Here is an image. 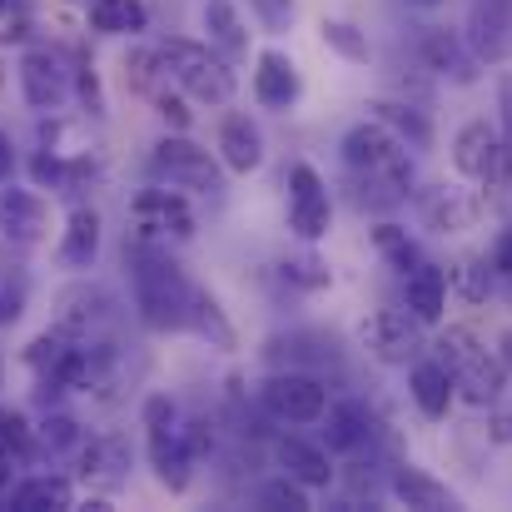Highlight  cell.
Masks as SVG:
<instances>
[{
	"label": "cell",
	"mask_w": 512,
	"mask_h": 512,
	"mask_svg": "<svg viewBox=\"0 0 512 512\" xmlns=\"http://www.w3.org/2000/svg\"><path fill=\"white\" fill-rule=\"evenodd\" d=\"M130 259V279H135V309L145 319V329L155 334H189V309H194V279L170 259L165 244H145L135 239V249H125Z\"/></svg>",
	"instance_id": "6da1fadb"
},
{
	"label": "cell",
	"mask_w": 512,
	"mask_h": 512,
	"mask_svg": "<svg viewBox=\"0 0 512 512\" xmlns=\"http://www.w3.org/2000/svg\"><path fill=\"white\" fill-rule=\"evenodd\" d=\"M165 55V70L170 80L199 105H229L239 80H234V60L219 55L214 45H199V40H165L160 45Z\"/></svg>",
	"instance_id": "7a4b0ae2"
},
{
	"label": "cell",
	"mask_w": 512,
	"mask_h": 512,
	"mask_svg": "<svg viewBox=\"0 0 512 512\" xmlns=\"http://www.w3.org/2000/svg\"><path fill=\"white\" fill-rule=\"evenodd\" d=\"M140 423H145V448H150V468L160 478V488L184 493L189 478H194V453H189V438H184V423H179V408H174L165 393H150L145 408H140Z\"/></svg>",
	"instance_id": "3957f363"
},
{
	"label": "cell",
	"mask_w": 512,
	"mask_h": 512,
	"mask_svg": "<svg viewBox=\"0 0 512 512\" xmlns=\"http://www.w3.org/2000/svg\"><path fill=\"white\" fill-rule=\"evenodd\" d=\"M259 403L274 423H289V428H309L324 418L329 408V388L319 373H304V368H274L264 383H259Z\"/></svg>",
	"instance_id": "277c9868"
},
{
	"label": "cell",
	"mask_w": 512,
	"mask_h": 512,
	"mask_svg": "<svg viewBox=\"0 0 512 512\" xmlns=\"http://www.w3.org/2000/svg\"><path fill=\"white\" fill-rule=\"evenodd\" d=\"M130 224H135V239L145 244H189L199 219H194V204L184 199V189L174 184H155V189H140L135 204H130Z\"/></svg>",
	"instance_id": "5b68a950"
},
{
	"label": "cell",
	"mask_w": 512,
	"mask_h": 512,
	"mask_svg": "<svg viewBox=\"0 0 512 512\" xmlns=\"http://www.w3.org/2000/svg\"><path fill=\"white\" fill-rule=\"evenodd\" d=\"M150 170L160 184H174V189H189V194H219L224 189V160L209 155L204 145H194L184 130L165 135L150 155Z\"/></svg>",
	"instance_id": "8992f818"
},
{
	"label": "cell",
	"mask_w": 512,
	"mask_h": 512,
	"mask_svg": "<svg viewBox=\"0 0 512 512\" xmlns=\"http://www.w3.org/2000/svg\"><path fill=\"white\" fill-rule=\"evenodd\" d=\"M284 189H289V229H294V239L299 244H319L334 229V194H329L324 174L314 170L309 160H299L289 170V179H284Z\"/></svg>",
	"instance_id": "52a82bcc"
},
{
	"label": "cell",
	"mask_w": 512,
	"mask_h": 512,
	"mask_svg": "<svg viewBox=\"0 0 512 512\" xmlns=\"http://www.w3.org/2000/svg\"><path fill=\"white\" fill-rule=\"evenodd\" d=\"M423 319H413L408 309H378L363 319L358 339L368 348V358L388 363V368H408L413 358H423Z\"/></svg>",
	"instance_id": "ba28073f"
},
{
	"label": "cell",
	"mask_w": 512,
	"mask_h": 512,
	"mask_svg": "<svg viewBox=\"0 0 512 512\" xmlns=\"http://www.w3.org/2000/svg\"><path fill=\"white\" fill-rule=\"evenodd\" d=\"M15 75H20V95L30 110H60L75 90V70H70L65 50H55V45H30L20 55Z\"/></svg>",
	"instance_id": "9c48e42d"
},
{
	"label": "cell",
	"mask_w": 512,
	"mask_h": 512,
	"mask_svg": "<svg viewBox=\"0 0 512 512\" xmlns=\"http://www.w3.org/2000/svg\"><path fill=\"white\" fill-rule=\"evenodd\" d=\"M418 65L448 85H478L483 75V60L473 55L468 35L463 30H448V25H428L418 35Z\"/></svg>",
	"instance_id": "30bf717a"
},
{
	"label": "cell",
	"mask_w": 512,
	"mask_h": 512,
	"mask_svg": "<svg viewBox=\"0 0 512 512\" xmlns=\"http://www.w3.org/2000/svg\"><path fill=\"white\" fill-rule=\"evenodd\" d=\"M453 170L473 184H498L503 189V130L488 120H468L453 135Z\"/></svg>",
	"instance_id": "8fae6325"
},
{
	"label": "cell",
	"mask_w": 512,
	"mask_h": 512,
	"mask_svg": "<svg viewBox=\"0 0 512 512\" xmlns=\"http://www.w3.org/2000/svg\"><path fill=\"white\" fill-rule=\"evenodd\" d=\"M473 55L483 65H508L512 60V0H468V25H463Z\"/></svg>",
	"instance_id": "7c38bea8"
},
{
	"label": "cell",
	"mask_w": 512,
	"mask_h": 512,
	"mask_svg": "<svg viewBox=\"0 0 512 512\" xmlns=\"http://www.w3.org/2000/svg\"><path fill=\"white\" fill-rule=\"evenodd\" d=\"M130 463H135V448L125 433H100L80 448V483L95 488V493H120L130 483Z\"/></svg>",
	"instance_id": "4fadbf2b"
},
{
	"label": "cell",
	"mask_w": 512,
	"mask_h": 512,
	"mask_svg": "<svg viewBox=\"0 0 512 512\" xmlns=\"http://www.w3.org/2000/svg\"><path fill=\"white\" fill-rule=\"evenodd\" d=\"M254 100H259V110H274V115H289L304 100V75L284 50L254 55Z\"/></svg>",
	"instance_id": "5bb4252c"
},
{
	"label": "cell",
	"mask_w": 512,
	"mask_h": 512,
	"mask_svg": "<svg viewBox=\"0 0 512 512\" xmlns=\"http://www.w3.org/2000/svg\"><path fill=\"white\" fill-rule=\"evenodd\" d=\"M319 438H324L334 453L353 458V453L373 448V438H378V418L368 413V403H358V398H339V403H329V408H324V418H319Z\"/></svg>",
	"instance_id": "9a60e30c"
},
{
	"label": "cell",
	"mask_w": 512,
	"mask_h": 512,
	"mask_svg": "<svg viewBox=\"0 0 512 512\" xmlns=\"http://www.w3.org/2000/svg\"><path fill=\"white\" fill-rule=\"evenodd\" d=\"M408 398H413V408H418L423 418L443 423V418L453 413V403H458V378H453V368L438 363L433 353H428V358H413V363H408Z\"/></svg>",
	"instance_id": "2e32d148"
},
{
	"label": "cell",
	"mask_w": 512,
	"mask_h": 512,
	"mask_svg": "<svg viewBox=\"0 0 512 512\" xmlns=\"http://www.w3.org/2000/svg\"><path fill=\"white\" fill-rule=\"evenodd\" d=\"M418 209H423V224L438 229V234H458V229H473L483 219V199L463 184H433L418 194Z\"/></svg>",
	"instance_id": "e0dca14e"
},
{
	"label": "cell",
	"mask_w": 512,
	"mask_h": 512,
	"mask_svg": "<svg viewBox=\"0 0 512 512\" xmlns=\"http://www.w3.org/2000/svg\"><path fill=\"white\" fill-rule=\"evenodd\" d=\"M274 458H279V468L289 473V478H299L309 493L314 488H334V478H339V468H334V448L319 438H299V433H289V438H279L274 443Z\"/></svg>",
	"instance_id": "ac0fdd59"
},
{
	"label": "cell",
	"mask_w": 512,
	"mask_h": 512,
	"mask_svg": "<svg viewBox=\"0 0 512 512\" xmlns=\"http://www.w3.org/2000/svg\"><path fill=\"white\" fill-rule=\"evenodd\" d=\"M388 493H393V503H403V508H413V512L458 508V493L443 478H433L428 468H418V463H393L388 468Z\"/></svg>",
	"instance_id": "d6986e66"
},
{
	"label": "cell",
	"mask_w": 512,
	"mask_h": 512,
	"mask_svg": "<svg viewBox=\"0 0 512 512\" xmlns=\"http://www.w3.org/2000/svg\"><path fill=\"white\" fill-rule=\"evenodd\" d=\"M50 229V204L35 194V189H15V184H0V234L10 244H40Z\"/></svg>",
	"instance_id": "ffe728a7"
},
{
	"label": "cell",
	"mask_w": 512,
	"mask_h": 512,
	"mask_svg": "<svg viewBox=\"0 0 512 512\" xmlns=\"http://www.w3.org/2000/svg\"><path fill=\"white\" fill-rule=\"evenodd\" d=\"M508 373H512V363L498 348H478V353L453 373V378H458V398L473 403V408H493V403L503 398V388H508Z\"/></svg>",
	"instance_id": "44dd1931"
},
{
	"label": "cell",
	"mask_w": 512,
	"mask_h": 512,
	"mask_svg": "<svg viewBox=\"0 0 512 512\" xmlns=\"http://www.w3.org/2000/svg\"><path fill=\"white\" fill-rule=\"evenodd\" d=\"M448 269H438V264H418L408 279H403V309L413 314V319H423V324H443V314H448Z\"/></svg>",
	"instance_id": "7402d4cb"
},
{
	"label": "cell",
	"mask_w": 512,
	"mask_h": 512,
	"mask_svg": "<svg viewBox=\"0 0 512 512\" xmlns=\"http://www.w3.org/2000/svg\"><path fill=\"white\" fill-rule=\"evenodd\" d=\"M214 150H219V160H224L229 174H254L264 165V135H259V125L249 115H224Z\"/></svg>",
	"instance_id": "603a6c76"
},
{
	"label": "cell",
	"mask_w": 512,
	"mask_h": 512,
	"mask_svg": "<svg viewBox=\"0 0 512 512\" xmlns=\"http://www.w3.org/2000/svg\"><path fill=\"white\" fill-rule=\"evenodd\" d=\"M55 259H60V269H75V274L80 269H95V259H100V214L90 204H75L70 209L65 239H60Z\"/></svg>",
	"instance_id": "cb8c5ba5"
},
{
	"label": "cell",
	"mask_w": 512,
	"mask_h": 512,
	"mask_svg": "<svg viewBox=\"0 0 512 512\" xmlns=\"http://www.w3.org/2000/svg\"><path fill=\"white\" fill-rule=\"evenodd\" d=\"M373 120H383L408 150H433V120L418 100H368L363 105Z\"/></svg>",
	"instance_id": "d4e9b609"
},
{
	"label": "cell",
	"mask_w": 512,
	"mask_h": 512,
	"mask_svg": "<svg viewBox=\"0 0 512 512\" xmlns=\"http://www.w3.org/2000/svg\"><path fill=\"white\" fill-rule=\"evenodd\" d=\"M5 508H15V512H65V508H75V488H70L65 478H55V473H35V478H25V483L10 488Z\"/></svg>",
	"instance_id": "484cf974"
},
{
	"label": "cell",
	"mask_w": 512,
	"mask_h": 512,
	"mask_svg": "<svg viewBox=\"0 0 512 512\" xmlns=\"http://www.w3.org/2000/svg\"><path fill=\"white\" fill-rule=\"evenodd\" d=\"M204 35L229 60L249 55V25H244V15H239L234 0H204Z\"/></svg>",
	"instance_id": "4316f807"
},
{
	"label": "cell",
	"mask_w": 512,
	"mask_h": 512,
	"mask_svg": "<svg viewBox=\"0 0 512 512\" xmlns=\"http://www.w3.org/2000/svg\"><path fill=\"white\" fill-rule=\"evenodd\" d=\"M269 363L319 373V368L334 363V339H319V334H279V339H269Z\"/></svg>",
	"instance_id": "83f0119b"
},
{
	"label": "cell",
	"mask_w": 512,
	"mask_h": 512,
	"mask_svg": "<svg viewBox=\"0 0 512 512\" xmlns=\"http://www.w3.org/2000/svg\"><path fill=\"white\" fill-rule=\"evenodd\" d=\"M368 239H373V249H378V259L393 269V274H413L418 264H423V244L403 229V224H393V219H383V224H373L368 229Z\"/></svg>",
	"instance_id": "f1b7e54d"
},
{
	"label": "cell",
	"mask_w": 512,
	"mask_h": 512,
	"mask_svg": "<svg viewBox=\"0 0 512 512\" xmlns=\"http://www.w3.org/2000/svg\"><path fill=\"white\" fill-rule=\"evenodd\" d=\"M189 334L194 339H204L209 348H219V353H229L239 334H234V324H229V314H224V304L209 294V289H194V309H189Z\"/></svg>",
	"instance_id": "f546056e"
},
{
	"label": "cell",
	"mask_w": 512,
	"mask_h": 512,
	"mask_svg": "<svg viewBox=\"0 0 512 512\" xmlns=\"http://www.w3.org/2000/svg\"><path fill=\"white\" fill-rule=\"evenodd\" d=\"M448 289H453V299H463V304H488V294L498 289V274H493L488 254H463V259L448 269Z\"/></svg>",
	"instance_id": "4dcf8cb0"
},
{
	"label": "cell",
	"mask_w": 512,
	"mask_h": 512,
	"mask_svg": "<svg viewBox=\"0 0 512 512\" xmlns=\"http://www.w3.org/2000/svg\"><path fill=\"white\" fill-rule=\"evenodd\" d=\"M90 25L100 35H145L150 30V10H145V0H95L90 5Z\"/></svg>",
	"instance_id": "1f68e13d"
},
{
	"label": "cell",
	"mask_w": 512,
	"mask_h": 512,
	"mask_svg": "<svg viewBox=\"0 0 512 512\" xmlns=\"http://www.w3.org/2000/svg\"><path fill=\"white\" fill-rule=\"evenodd\" d=\"M60 304H65V319H60V324H65L70 334H80V339H95V329H100L105 314H110V294H105V289H70Z\"/></svg>",
	"instance_id": "d6a6232c"
},
{
	"label": "cell",
	"mask_w": 512,
	"mask_h": 512,
	"mask_svg": "<svg viewBox=\"0 0 512 512\" xmlns=\"http://www.w3.org/2000/svg\"><path fill=\"white\" fill-rule=\"evenodd\" d=\"M279 279H284L289 289H299V294H319V289L334 284V269H329V259H319L314 249H299V254H289V259L279 264Z\"/></svg>",
	"instance_id": "836d02e7"
},
{
	"label": "cell",
	"mask_w": 512,
	"mask_h": 512,
	"mask_svg": "<svg viewBox=\"0 0 512 512\" xmlns=\"http://www.w3.org/2000/svg\"><path fill=\"white\" fill-rule=\"evenodd\" d=\"M319 35H324V45L348 60V65H368L373 60V45H368V30H358L353 20H343V15H329L324 25H319Z\"/></svg>",
	"instance_id": "e575fe53"
},
{
	"label": "cell",
	"mask_w": 512,
	"mask_h": 512,
	"mask_svg": "<svg viewBox=\"0 0 512 512\" xmlns=\"http://www.w3.org/2000/svg\"><path fill=\"white\" fill-rule=\"evenodd\" d=\"M259 508L269 512H309V488L299 483V478H289V473H279V478H269V483H259Z\"/></svg>",
	"instance_id": "d590c367"
},
{
	"label": "cell",
	"mask_w": 512,
	"mask_h": 512,
	"mask_svg": "<svg viewBox=\"0 0 512 512\" xmlns=\"http://www.w3.org/2000/svg\"><path fill=\"white\" fill-rule=\"evenodd\" d=\"M75 443H80V423H75L70 413H45V418L35 423V448H40V453L55 458V453H70Z\"/></svg>",
	"instance_id": "8d00e7d4"
},
{
	"label": "cell",
	"mask_w": 512,
	"mask_h": 512,
	"mask_svg": "<svg viewBox=\"0 0 512 512\" xmlns=\"http://www.w3.org/2000/svg\"><path fill=\"white\" fill-rule=\"evenodd\" d=\"M249 15L259 20L264 35H289L299 20V0H249Z\"/></svg>",
	"instance_id": "74e56055"
},
{
	"label": "cell",
	"mask_w": 512,
	"mask_h": 512,
	"mask_svg": "<svg viewBox=\"0 0 512 512\" xmlns=\"http://www.w3.org/2000/svg\"><path fill=\"white\" fill-rule=\"evenodd\" d=\"M478 348H483V343L473 339V329H443V334L433 339V358H438V363H448V368L458 373V368H463Z\"/></svg>",
	"instance_id": "f35d334b"
},
{
	"label": "cell",
	"mask_w": 512,
	"mask_h": 512,
	"mask_svg": "<svg viewBox=\"0 0 512 512\" xmlns=\"http://www.w3.org/2000/svg\"><path fill=\"white\" fill-rule=\"evenodd\" d=\"M498 130H503V189H512V70L498 75Z\"/></svg>",
	"instance_id": "ab89813d"
},
{
	"label": "cell",
	"mask_w": 512,
	"mask_h": 512,
	"mask_svg": "<svg viewBox=\"0 0 512 512\" xmlns=\"http://www.w3.org/2000/svg\"><path fill=\"white\" fill-rule=\"evenodd\" d=\"M35 448V428L25 423V413H0V453L20 458Z\"/></svg>",
	"instance_id": "60d3db41"
},
{
	"label": "cell",
	"mask_w": 512,
	"mask_h": 512,
	"mask_svg": "<svg viewBox=\"0 0 512 512\" xmlns=\"http://www.w3.org/2000/svg\"><path fill=\"white\" fill-rule=\"evenodd\" d=\"M150 105H155V115H160L170 130H189V120H194V115H189V105H184V90H179V85L155 90V95H150Z\"/></svg>",
	"instance_id": "b9f144b4"
},
{
	"label": "cell",
	"mask_w": 512,
	"mask_h": 512,
	"mask_svg": "<svg viewBox=\"0 0 512 512\" xmlns=\"http://www.w3.org/2000/svg\"><path fill=\"white\" fill-rule=\"evenodd\" d=\"M65 165H70V160H60V155L40 150V155L30 160V174H35V184H40V189H55V194H60V184H65Z\"/></svg>",
	"instance_id": "7bdbcfd3"
},
{
	"label": "cell",
	"mask_w": 512,
	"mask_h": 512,
	"mask_svg": "<svg viewBox=\"0 0 512 512\" xmlns=\"http://www.w3.org/2000/svg\"><path fill=\"white\" fill-rule=\"evenodd\" d=\"M488 264H493V274H498V284L512 279V224L493 239V249H488Z\"/></svg>",
	"instance_id": "ee69618b"
},
{
	"label": "cell",
	"mask_w": 512,
	"mask_h": 512,
	"mask_svg": "<svg viewBox=\"0 0 512 512\" xmlns=\"http://www.w3.org/2000/svg\"><path fill=\"white\" fill-rule=\"evenodd\" d=\"M488 443L512 448V408H498V403H493V413H488Z\"/></svg>",
	"instance_id": "f6af8a7d"
},
{
	"label": "cell",
	"mask_w": 512,
	"mask_h": 512,
	"mask_svg": "<svg viewBox=\"0 0 512 512\" xmlns=\"http://www.w3.org/2000/svg\"><path fill=\"white\" fill-rule=\"evenodd\" d=\"M20 304H25V284H5V289H0V324H15V319L25 314Z\"/></svg>",
	"instance_id": "bcb514c9"
},
{
	"label": "cell",
	"mask_w": 512,
	"mask_h": 512,
	"mask_svg": "<svg viewBox=\"0 0 512 512\" xmlns=\"http://www.w3.org/2000/svg\"><path fill=\"white\" fill-rule=\"evenodd\" d=\"M10 170H15V145H10V135L0 130V184H10Z\"/></svg>",
	"instance_id": "7dc6e473"
},
{
	"label": "cell",
	"mask_w": 512,
	"mask_h": 512,
	"mask_svg": "<svg viewBox=\"0 0 512 512\" xmlns=\"http://www.w3.org/2000/svg\"><path fill=\"white\" fill-rule=\"evenodd\" d=\"M15 15H20V0H0V25L15 20Z\"/></svg>",
	"instance_id": "c3c4849f"
},
{
	"label": "cell",
	"mask_w": 512,
	"mask_h": 512,
	"mask_svg": "<svg viewBox=\"0 0 512 512\" xmlns=\"http://www.w3.org/2000/svg\"><path fill=\"white\" fill-rule=\"evenodd\" d=\"M403 5H413V10H438V5H448V0H403Z\"/></svg>",
	"instance_id": "681fc988"
},
{
	"label": "cell",
	"mask_w": 512,
	"mask_h": 512,
	"mask_svg": "<svg viewBox=\"0 0 512 512\" xmlns=\"http://www.w3.org/2000/svg\"><path fill=\"white\" fill-rule=\"evenodd\" d=\"M498 353H503V358H508V363H512V329H508V334H503V339H498Z\"/></svg>",
	"instance_id": "f907efd6"
},
{
	"label": "cell",
	"mask_w": 512,
	"mask_h": 512,
	"mask_svg": "<svg viewBox=\"0 0 512 512\" xmlns=\"http://www.w3.org/2000/svg\"><path fill=\"white\" fill-rule=\"evenodd\" d=\"M503 294H508V304H512V279H503Z\"/></svg>",
	"instance_id": "816d5d0a"
}]
</instances>
